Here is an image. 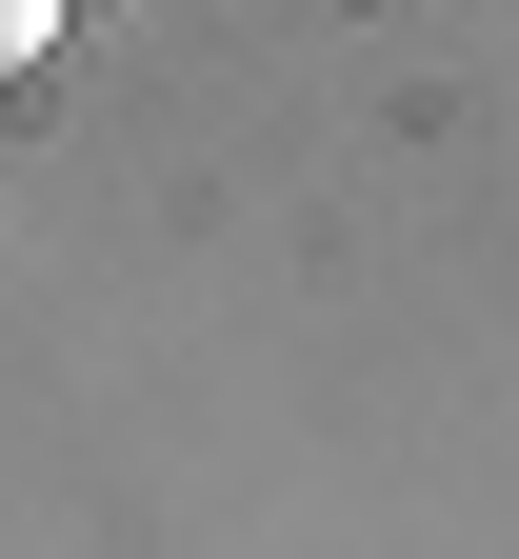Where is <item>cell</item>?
<instances>
[{
  "instance_id": "1",
  "label": "cell",
  "mask_w": 519,
  "mask_h": 559,
  "mask_svg": "<svg viewBox=\"0 0 519 559\" xmlns=\"http://www.w3.org/2000/svg\"><path fill=\"white\" fill-rule=\"evenodd\" d=\"M40 40H60V0H0V81H21V60H40Z\"/></svg>"
}]
</instances>
